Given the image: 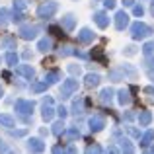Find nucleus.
<instances>
[{"label": "nucleus", "instance_id": "f257e3e1", "mask_svg": "<svg viewBox=\"0 0 154 154\" xmlns=\"http://www.w3.org/2000/svg\"><path fill=\"white\" fill-rule=\"evenodd\" d=\"M57 10H59V2H57V0H45V2L37 8V16L43 18V20H47V18H51V16H55Z\"/></svg>", "mask_w": 154, "mask_h": 154}, {"label": "nucleus", "instance_id": "f03ea898", "mask_svg": "<svg viewBox=\"0 0 154 154\" xmlns=\"http://www.w3.org/2000/svg\"><path fill=\"white\" fill-rule=\"evenodd\" d=\"M131 35H133V39H144L148 35H152V27L143 22H135L131 26Z\"/></svg>", "mask_w": 154, "mask_h": 154}, {"label": "nucleus", "instance_id": "7ed1b4c3", "mask_svg": "<svg viewBox=\"0 0 154 154\" xmlns=\"http://www.w3.org/2000/svg\"><path fill=\"white\" fill-rule=\"evenodd\" d=\"M14 107H16V111L22 115V119L27 121V117H31V111H33L35 103H33V102H27V100H18Z\"/></svg>", "mask_w": 154, "mask_h": 154}, {"label": "nucleus", "instance_id": "20e7f679", "mask_svg": "<svg viewBox=\"0 0 154 154\" xmlns=\"http://www.w3.org/2000/svg\"><path fill=\"white\" fill-rule=\"evenodd\" d=\"M76 90H78V82H76V78L64 80V84L60 86V98H70L72 94H76Z\"/></svg>", "mask_w": 154, "mask_h": 154}, {"label": "nucleus", "instance_id": "39448f33", "mask_svg": "<svg viewBox=\"0 0 154 154\" xmlns=\"http://www.w3.org/2000/svg\"><path fill=\"white\" fill-rule=\"evenodd\" d=\"M39 31H41L39 26H23L20 29V37L22 39H35L39 35Z\"/></svg>", "mask_w": 154, "mask_h": 154}, {"label": "nucleus", "instance_id": "423d86ee", "mask_svg": "<svg viewBox=\"0 0 154 154\" xmlns=\"http://www.w3.org/2000/svg\"><path fill=\"white\" fill-rule=\"evenodd\" d=\"M88 127H90L92 133H100L105 127V119H103V117H100V115H94V117L88 119Z\"/></svg>", "mask_w": 154, "mask_h": 154}, {"label": "nucleus", "instance_id": "0eeeda50", "mask_svg": "<svg viewBox=\"0 0 154 154\" xmlns=\"http://www.w3.org/2000/svg\"><path fill=\"white\" fill-rule=\"evenodd\" d=\"M27 150L33 152V154H41L45 150V140L41 139H29L27 140Z\"/></svg>", "mask_w": 154, "mask_h": 154}, {"label": "nucleus", "instance_id": "6e6552de", "mask_svg": "<svg viewBox=\"0 0 154 154\" xmlns=\"http://www.w3.org/2000/svg\"><path fill=\"white\" fill-rule=\"evenodd\" d=\"M74 26H76V16L66 14V16L60 18V27H63L64 31H72V29H74Z\"/></svg>", "mask_w": 154, "mask_h": 154}, {"label": "nucleus", "instance_id": "1a4fd4ad", "mask_svg": "<svg viewBox=\"0 0 154 154\" xmlns=\"http://www.w3.org/2000/svg\"><path fill=\"white\" fill-rule=\"evenodd\" d=\"M127 26H129V16L125 14L123 10H121V12H117V14H115V27L121 31V29H125Z\"/></svg>", "mask_w": 154, "mask_h": 154}, {"label": "nucleus", "instance_id": "9d476101", "mask_svg": "<svg viewBox=\"0 0 154 154\" xmlns=\"http://www.w3.org/2000/svg\"><path fill=\"white\" fill-rule=\"evenodd\" d=\"M94 31L92 29H88V27H84V29H80V33H78V41L80 43H92L94 41Z\"/></svg>", "mask_w": 154, "mask_h": 154}, {"label": "nucleus", "instance_id": "9b49d317", "mask_svg": "<svg viewBox=\"0 0 154 154\" xmlns=\"http://www.w3.org/2000/svg\"><path fill=\"white\" fill-rule=\"evenodd\" d=\"M94 22L98 23L102 29H105V27L109 26V18H107V14H105V12H96V14H94Z\"/></svg>", "mask_w": 154, "mask_h": 154}, {"label": "nucleus", "instance_id": "f8f14e48", "mask_svg": "<svg viewBox=\"0 0 154 154\" xmlns=\"http://www.w3.org/2000/svg\"><path fill=\"white\" fill-rule=\"evenodd\" d=\"M16 70H18L20 74L23 76V78H27V80H31V78L35 76V70H33V68L29 66V64H20V66L16 68Z\"/></svg>", "mask_w": 154, "mask_h": 154}, {"label": "nucleus", "instance_id": "ddd939ff", "mask_svg": "<svg viewBox=\"0 0 154 154\" xmlns=\"http://www.w3.org/2000/svg\"><path fill=\"white\" fill-rule=\"evenodd\" d=\"M119 146H121V154H133L135 152V146L131 144L129 139H121L119 140Z\"/></svg>", "mask_w": 154, "mask_h": 154}, {"label": "nucleus", "instance_id": "4468645a", "mask_svg": "<svg viewBox=\"0 0 154 154\" xmlns=\"http://www.w3.org/2000/svg\"><path fill=\"white\" fill-rule=\"evenodd\" d=\"M59 80H60V72L59 70H49L45 74V82L49 84V86H51V84H57Z\"/></svg>", "mask_w": 154, "mask_h": 154}, {"label": "nucleus", "instance_id": "2eb2a0df", "mask_svg": "<svg viewBox=\"0 0 154 154\" xmlns=\"http://www.w3.org/2000/svg\"><path fill=\"white\" fill-rule=\"evenodd\" d=\"M41 117H43V121H51L53 117H55V109H53L51 105H45V103H43V109H41Z\"/></svg>", "mask_w": 154, "mask_h": 154}, {"label": "nucleus", "instance_id": "dca6fc26", "mask_svg": "<svg viewBox=\"0 0 154 154\" xmlns=\"http://www.w3.org/2000/svg\"><path fill=\"white\" fill-rule=\"evenodd\" d=\"M150 121H152V113L148 109L139 113V125H150Z\"/></svg>", "mask_w": 154, "mask_h": 154}, {"label": "nucleus", "instance_id": "f3484780", "mask_svg": "<svg viewBox=\"0 0 154 154\" xmlns=\"http://www.w3.org/2000/svg\"><path fill=\"white\" fill-rule=\"evenodd\" d=\"M113 94H115V92H113L111 88H105V90H102V94H100V100H102V103H111Z\"/></svg>", "mask_w": 154, "mask_h": 154}, {"label": "nucleus", "instance_id": "a211bd4d", "mask_svg": "<svg viewBox=\"0 0 154 154\" xmlns=\"http://www.w3.org/2000/svg\"><path fill=\"white\" fill-rule=\"evenodd\" d=\"M117 100H119L121 105H129V103H131V96H129L127 90H119V92H117Z\"/></svg>", "mask_w": 154, "mask_h": 154}, {"label": "nucleus", "instance_id": "6ab92c4d", "mask_svg": "<svg viewBox=\"0 0 154 154\" xmlns=\"http://www.w3.org/2000/svg\"><path fill=\"white\" fill-rule=\"evenodd\" d=\"M152 140H154V131L148 129V131L143 135V139H140V146H148V144H152Z\"/></svg>", "mask_w": 154, "mask_h": 154}, {"label": "nucleus", "instance_id": "aec40b11", "mask_svg": "<svg viewBox=\"0 0 154 154\" xmlns=\"http://www.w3.org/2000/svg\"><path fill=\"white\" fill-rule=\"evenodd\" d=\"M100 82H102L100 74H88V76H86V86H88V88H94V86H98Z\"/></svg>", "mask_w": 154, "mask_h": 154}, {"label": "nucleus", "instance_id": "412c9836", "mask_svg": "<svg viewBox=\"0 0 154 154\" xmlns=\"http://www.w3.org/2000/svg\"><path fill=\"white\" fill-rule=\"evenodd\" d=\"M0 125H4V127H14L16 121L12 115H6V113H0Z\"/></svg>", "mask_w": 154, "mask_h": 154}, {"label": "nucleus", "instance_id": "4be33fe9", "mask_svg": "<svg viewBox=\"0 0 154 154\" xmlns=\"http://www.w3.org/2000/svg\"><path fill=\"white\" fill-rule=\"evenodd\" d=\"M37 49L41 51V53H47V51H51V39H49V37H43V39H39V43H37Z\"/></svg>", "mask_w": 154, "mask_h": 154}, {"label": "nucleus", "instance_id": "5701e85b", "mask_svg": "<svg viewBox=\"0 0 154 154\" xmlns=\"http://www.w3.org/2000/svg\"><path fill=\"white\" fill-rule=\"evenodd\" d=\"M4 59H6V64H8V66H16V64H18V55H16L14 51H8Z\"/></svg>", "mask_w": 154, "mask_h": 154}, {"label": "nucleus", "instance_id": "b1692460", "mask_svg": "<svg viewBox=\"0 0 154 154\" xmlns=\"http://www.w3.org/2000/svg\"><path fill=\"white\" fill-rule=\"evenodd\" d=\"M47 86H49V84L43 80V82H35L33 86H31V90H33L35 94H41V92H45V90H47Z\"/></svg>", "mask_w": 154, "mask_h": 154}, {"label": "nucleus", "instance_id": "393cba45", "mask_svg": "<svg viewBox=\"0 0 154 154\" xmlns=\"http://www.w3.org/2000/svg\"><path fill=\"white\" fill-rule=\"evenodd\" d=\"M0 45L6 47V49H12V47H16V41H14V37H12V35H8V37H4L2 41H0Z\"/></svg>", "mask_w": 154, "mask_h": 154}, {"label": "nucleus", "instance_id": "a878e982", "mask_svg": "<svg viewBox=\"0 0 154 154\" xmlns=\"http://www.w3.org/2000/svg\"><path fill=\"white\" fill-rule=\"evenodd\" d=\"M66 139H68V140H76V139H80V131H78L76 127L68 129V131H66Z\"/></svg>", "mask_w": 154, "mask_h": 154}, {"label": "nucleus", "instance_id": "bb28decb", "mask_svg": "<svg viewBox=\"0 0 154 154\" xmlns=\"http://www.w3.org/2000/svg\"><path fill=\"white\" fill-rule=\"evenodd\" d=\"M63 131H64V123H63V119H60V121H57V123L53 125V135H57V137H59Z\"/></svg>", "mask_w": 154, "mask_h": 154}, {"label": "nucleus", "instance_id": "cd10ccee", "mask_svg": "<svg viewBox=\"0 0 154 154\" xmlns=\"http://www.w3.org/2000/svg\"><path fill=\"white\" fill-rule=\"evenodd\" d=\"M84 109H82V98H78V100H74V103H72V113H82Z\"/></svg>", "mask_w": 154, "mask_h": 154}, {"label": "nucleus", "instance_id": "c85d7f7f", "mask_svg": "<svg viewBox=\"0 0 154 154\" xmlns=\"http://www.w3.org/2000/svg\"><path fill=\"white\" fill-rule=\"evenodd\" d=\"M8 16H10V12L6 10V8H0V26H4V23H8Z\"/></svg>", "mask_w": 154, "mask_h": 154}, {"label": "nucleus", "instance_id": "c756f323", "mask_svg": "<svg viewBox=\"0 0 154 154\" xmlns=\"http://www.w3.org/2000/svg\"><path fill=\"white\" fill-rule=\"evenodd\" d=\"M121 70H123V72H127V74H129V78H135V76H137V70L131 66V64H123V66H121Z\"/></svg>", "mask_w": 154, "mask_h": 154}, {"label": "nucleus", "instance_id": "7c9ffc66", "mask_svg": "<svg viewBox=\"0 0 154 154\" xmlns=\"http://www.w3.org/2000/svg\"><path fill=\"white\" fill-rule=\"evenodd\" d=\"M86 154H102V146L100 144H90L86 148Z\"/></svg>", "mask_w": 154, "mask_h": 154}, {"label": "nucleus", "instance_id": "2f4dec72", "mask_svg": "<svg viewBox=\"0 0 154 154\" xmlns=\"http://www.w3.org/2000/svg\"><path fill=\"white\" fill-rule=\"evenodd\" d=\"M60 57H68V55H76V49H72V47H63V49L59 51Z\"/></svg>", "mask_w": 154, "mask_h": 154}, {"label": "nucleus", "instance_id": "473e14b6", "mask_svg": "<svg viewBox=\"0 0 154 154\" xmlns=\"http://www.w3.org/2000/svg\"><path fill=\"white\" fill-rule=\"evenodd\" d=\"M143 53H144V55H152V53H154V43H152V41H150V43H144Z\"/></svg>", "mask_w": 154, "mask_h": 154}, {"label": "nucleus", "instance_id": "72a5a7b5", "mask_svg": "<svg viewBox=\"0 0 154 154\" xmlns=\"http://www.w3.org/2000/svg\"><path fill=\"white\" fill-rule=\"evenodd\" d=\"M14 8L20 10V12H23L26 10V0H14Z\"/></svg>", "mask_w": 154, "mask_h": 154}, {"label": "nucleus", "instance_id": "f704fd0d", "mask_svg": "<svg viewBox=\"0 0 154 154\" xmlns=\"http://www.w3.org/2000/svg\"><path fill=\"white\" fill-rule=\"evenodd\" d=\"M12 20H14V22H16V23H20V22H23V14H22V12H20V10H16V12H14V14H12Z\"/></svg>", "mask_w": 154, "mask_h": 154}, {"label": "nucleus", "instance_id": "c9c22d12", "mask_svg": "<svg viewBox=\"0 0 154 154\" xmlns=\"http://www.w3.org/2000/svg\"><path fill=\"white\" fill-rule=\"evenodd\" d=\"M133 14H135V16H139V18H140V16L144 14V8L140 6V4H137V6H133Z\"/></svg>", "mask_w": 154, "mask_h": 154}, {"label": "nucleus", "instance_id": "e433bc0d", "mask_svg": "<svg viewBox=\"0 0 154 154\" xmlns=\"http://www.w3.org/2000/svg\"><path fill=\"white\" fill-rule=\"evenodd\" d=\"M68 72H70V74H76V76H78L82 70H80V66H78V64H70V66H68Z\"/></svg>", "mask_w": 154, "mask_h": 154}, {"label": "nucleus", "instance_id": "4c0bfd02", "mask_svg": "<svg viewBox=\"0 0 154 154\" xmlns=\"http://www.w3.org/2000/svg\"><path fill=\"white\" fill-rule=\"evenodd\" d=\"M109 78H111L113 82H117V80H121V78H123V76L119 74V70H111V72H109Z\"/></svg>", "mask_w": 154, "mask_h": 154}, {"label": "nucleus", "instance_id": "58836bf2", "mask_svg": "<svg viewBox=\"0 0 154 154\" xmlns=\"http://www.w3.org/2000/svg\"><path fill=\"white\" fill-rule=\"evenodd\" d=\"M135 53H137V47H133V45H129L127 49H123V55H127V57L135 55Z\"/></svg>", "mask_w": 154, "mask_h": 154}, {"label": "nucleus", "instance_id": "ea45409f", "mask_svg": "<svg viewBox=\"0 0 154 154\" xmlns=\"http://www.w3.org/2000/svg\"><path fill=\"white\" fill-rule=\"evenodd\" d=\"M92 57H94V59H102V57H103V49H102V47H100V49L92 51Z\"/></svg>", "mask_w": 154, "mask_h": 154}, {"label": "nucleus", "instance_id": "a19ab883", "mask_svg": "<svg viewBox=\"0 0 154 154\" xmlns=\"http://www.w3.org/2000/svg\"><path fill=\"white\" fill-rule=\"evenodd\" d=\"M103 4H105L107 10H113V8H115V0H103Z\"/></svg>", "mask_w": 154, "mask_h": 154}, {"label": "nucleus", "instance_id": "79ce46f5", "mask_svg": "<svg viewBox=\"0 0 154 154\" xmlns=\"http://www.w3.org/2000/svg\"><path fill=\"white\" fill-rule=\"evenodd\" d=\"M57 111H59V117H60V119H64V117H66V109H64L63 105H60V107L57 109Z\"/></svg>", "mask_w": 154, "mask_h": 154}, {"label": "nucleus", "instance_id": "37998d69", "mask_svg": "<svg viewBox=\"0 0 154 154\" xmlns=\"http://www.w3.org/2000/svg\"><path fill=\"white\" fill-rule=\"evenodd\" d=\"M105 154H121V152L117 150L115 146H107V150H105Z\"/></svg>", "mask_w": 154, "mask_h": 154}, {"label": "nucleus", "instance_id": "c03bdc74", "mask_svg": "<svg viewBox=\"0 0 154 154\" xmlns=\"http://www.w3.org/2000/svg\"><path fill=\"white\" fill-rule=\"evenodd\" d=\"M64 152H66V154H76V146H74V144H70V146H68Z\"/></svg>", "mask_w": 154, "mask_h": 154}, {"label": "nucleus", "instance_id": "a18cd8bd", "mask_svg": "<svg viewBox=\"0 0 154 154\" xmlns=\"http://www.w3.org/2000/svg\"><path fill=\"white\" fill-rule=\"evenodd\" d=\"M53 154H66V152H64V148H60V146H55V148H53Z\"/></svg>", "mask_w": 154, "mask_h": 154}, {"label": "nucleus", "instance_id": "49530a36", "mask_svg": "<svg viewBox=\"0 0 154 154\" xmlns=\"http://www.w3.org/2000/svg\"><path fill=\"white\" fill-rule=\"evenodd\" d=\"M127 131H129V135H133V137H139V131H137V129H133V127H127Z\"/></svg>", "mask_w": 154, "mask_h": 154}, {"label": "nucleus", "instance_id": "de8ad7c7", "mask_svg": "<svg viewBox=\"0 0 154 154\" xmlns=\"http://www.w3.org/2000/svg\"><path fill=\"white\" fill-rule=\"evenodd\" d=\"M144 92H146L148 96H154V88L152 86H148V88H144Z\"/></svg>", "mask_w": 154, "mask_h": 154}, {"label": "nucleus", "instance_id": "09e8293b", "mask_svg": "<svg viewBox=\"0 0 154 154\" xmlns=\"http://www.w3.org/2000/svg\"><path fill=\"white\" fill-rule=\"evenodd\" d=\"M23 59H31V57H33V55H31V51H23Z\"/></svg>", "mask_w": 154, "mask_h": 154}, {"label": "nucleus", "instance_id": "8fccbe9b", "mask_svg": "<svg viewBox=\"0 0 154 154\" xmlns=\"http://www.w3.org/2000/svg\"><path fill=\"white\" fill-rule=\"evenodd\" d=\"M26 135V131H14V137H23Z\"/></svg>", "mask_w": 154, "mask_h": 154}, {"label": "nucleus", "instance_id": "3c124183", "mask_svg": "<svg viewBox=\"0 0 154 154\" xmlns=\"http://www.w3.org/2000/svg\"><path fill=\"white\" fill-rule=\"evenodd\" d=\"M43 103H45V105H51L53 103V98H45V100H43Z\"/></svg>", "mask_w": 154, "mask_h": 154}, {"label": "nucleus", "instance_id": "603ef678", "mask_svg": "<svg viewBox=\"0 0 154 154\" xmlns=\"http://www.w3.org/2000/svg\"><path fill=\"white\" fill-rule=\"evenodd\" d=\"M123 4L125 6H133V0H123Z\"/></svg>", "mask_w": 154, "mask_h": 154}, {"label": "nucleus", "instance_id": "864d4df0", "mask_svg": "<svg viewBox=\"0 0 154 154\" xmlns=\"http://www.w3.org/2000/svg\"><path fill=\"white\" fill-rule=\"evenodd\" d=\"M152 82H154V72H152Z\"/></svg>", "mask_w": 154, "mask_h": 154}, {"label": "nucleus", "instance_id": "5fc2aeb1", "mask_svg": "<svg viewBox=\"0 0 154 154\" xmlns=\"http://www.w3.org/2000/svg\"><path fill=\"white\" fill-rule=\"evenodd\" d=\"M0 96H2V88H0Z\"/></svg>", "mask_w": 154, "mask_h": 154}, {"label": "nucleus", "instance_id": "6e6d98bb", "mask_svg": "<svg viewBox=\"0 0 154 154\" xmlns=\"http://www.w3.org/2000/svg\"><path fill=\"white\" fill-rule=\"evenodd\" d=\"M144 154H152V152H144Z\"/></svg>", "mask_w": 154, "mask_h": 154}, {"label": "nucleus", "instance_id": "4d7b16f0", "mask_svg": "<svg viewBox=\"0 0 154 154\" xmlns=\"http://www.w3.org/2000/svg\"><path fill=\"white\" fill-rule=\"evenodd\" d=\"M152 6H154V0H152Z\"/></svg>", "mask_w": 154, "mask_h": 154}]
</instances>
